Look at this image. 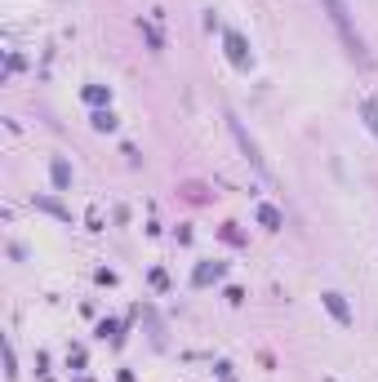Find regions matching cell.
I'll list each match as a JSON object with an SVG mask.
<instances>
[{
    "label": "cell",
    "instance_id": "cell-4",
    "mask_svg": "<svg viewBox=\"0 0 378 382\" xmlns=\"http://www.w3.org/2000/svg\"><path fill=\"white\" fill-rule=\"evenodd\" d=\"M325 307L339 316L343 324H352V311H347V303H343V293H325Z\"/></svg>",
    "mask_w": 378,
    "mask_h": 382
},
{
    "label": "cell",
    "instance_id": "cell-3",
    "mask_svg": "<svg viewBox=\"0 0 378 382\" xmlns=\"http://www.w3.org/2000/svg\"><path fill=\"white\" fill-rule=\"evenodd\" d=\"M227 58H232L236 67H249V49H245V40L236 36V32H227Z\"/></svg>",
    "mask_w": 378,
    "mask_h": 382
},
{
    "label": "cell",
    "instance_id": "cell-1",
    "mask_svg": "<svg viewBox=\"0 0 378 382\" xmlns=\"http://www.w3.org/2000/svg\"><path fill=\"white\" fill-rule=\"evenodd\" d=\"M325 9H329V23L339 27V36H343V45L347 53L360 63V67H370V49H365V40H360V32L352 27V13H347V0H325Z\"/></svg>",
    "mask_w": 378,
    "mask_h": 382
},
{
    "label": "cell",
    "instance_id": "cell-2",
    "mask_svg": "<svg viewBox=\"0 0 378 382\" xmlns=\"http://www.w3.org/2000/svg\"><path fill=\"white\" fill-rule=\"evenodd\" d=\"M227 125H232V134H236V143H241V147H245V155H249V165H254V169H263V174H267V160H263V155H258V143H254V138H249V134L241 129V120H236V116H232V111H227Z\"/></svg>",
    "mask_w": 378,
    "mask_h": 382
},
{
    "label": "cell",
    "instance_id": "cell-8",
    "mask_svg": "<svg viewBox=\"0 0 378 382\" xmlns=\"http://www.w3.org/2000/svg\"><path fill=\"white\" fill-rule=\"evenodd\" d=\"M67 178H72V174H67V165L58 160V165H53V182H58V187H67Z\"/></svg>",
    "mask_w": 378,
    "mask_h": 382
},
{
    "label": "cell",
    "instance_id": "cell-9",
    "mask_svg": "<svg viewBox=\"0 0 378 382\" xmlns=\"http://www.w3.org/2000/svg\"><path fill=\"white\" fill-rule=\"evenodd\" d=\"M329 382H334V378H329Z\"/></svg>",
    "mask_w": 378,
    "mask_h": 382
},
{
    "label": "cell",
    "instance_id": "cell-6",
    "mask_svg": "<svg viewBox=\"0 0 378 382\" xmlns=\"http://www.w3.org/2000/svg\"><path fill=\"white\" fill-rule=\"evenodd\" d=\"M94 125H98V129H116V116H111V111H98Z\"/></svg>",
    "mask_w": 378,
    "mask_h": 382
},
{
    "label": "cell",
    "instance_id": "cell-5",
    "mask_svg": "<svg viewBox=\"0 0 378 382\" xmlns=\"http://www.w3.org/2000/svg\"><path fill=\"white\" fill-rule=\"evenodd\" d=\"M258 218H263V227H267V231H281V214H276L272 205H263V209H258Z\"/></svg>",
    "mask_w": 378,
    "mask_h": 382
},
{
    "label": "cell",
    "instance_id": "cell-7",
    "mask_svg": "<svg viewBox=\"0 0 378 382\" xmlns=\"http://www.w3.org/2000/svg\"><path fill=\"white\" fill-rule=\"evenodd\" d=\"M365 116H370V129L378 134V98H370V103H365Z\"/></svg>",
    "mask_w": 378,
    "mask_h": 382
}]
</instances>
